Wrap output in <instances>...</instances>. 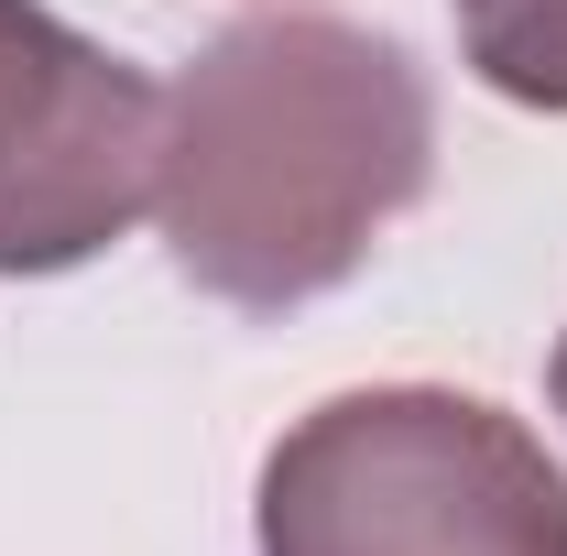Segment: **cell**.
<instances>
[{"instance_id":"6da1fadb","label":"cell","mask_w":567,"mask_h":556,"mask_svg":"<svg viewBox=\"0 0 567 556\" xmlns=\"http://www.w3.org/2000/svg\"><path fill=\"white\" fill-rule=\"evenodd\" d=\"M425 175L436 87L415 55L339 11H262L208 33L164 87L153 229L197 295L284 317L350 284Z\"/></svg>"},{"instance_id":"7a4b0ae2","label":"cell","mask_w":567,"mask_h":556,"mask_svg":"<svg viewBox=\"0 0 567 556\" xmlns=\"http://www.w3.org/2000/svg\"><path fill=\"white\" fill-rule=\"evenodd\" d=\"M251 535L262 556H567V470L481 393L371 382L274 436Z\"/></svg>"},{"instance_id":"3957f363","label":"cell","mask_w":567,"mask_h":556,"mask_svg":"<svg viewBox=\"0 0 567 556\" xmlns=\"http://www.w3.org/2000/svg\"><path fill=\"white\" fill-rule=\"evenodd\" d=\"M164 87L87 44L44 0H0V274L44 284L99 262L153 208Z\"/></svg>"},{"instance_id":"5b68a950","label":"cell","mask_w":567,"mask_h":556,"mask_svg":"<svg viewBox=\"0 0 567 556\" xmlns=\"http://www.w3.org/2000/svg\"><path fill=\"white\" fill-rule=\"evenodd\" d=\"M546 382H557V415H567V339H557V371H546Z\"/></svg>"},{"instance_id":"277c9868","label":"cell","mask_w":567,"mask_h":556,"mask_svg":"<svg viewBox=\"0 0 567 556\" xmlns=\"http://www.w3.org/2000/svg\"><path fill=\"white\" fill-rule=\"evenodd\" d=\"M447 11H458V55L492 99L567 121V0H447Z\"/></svg>"}]
</instances>
